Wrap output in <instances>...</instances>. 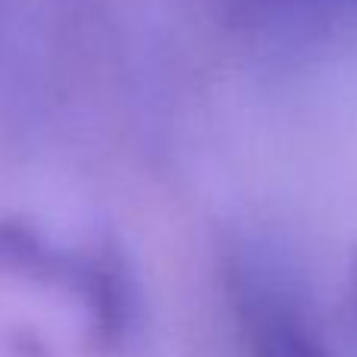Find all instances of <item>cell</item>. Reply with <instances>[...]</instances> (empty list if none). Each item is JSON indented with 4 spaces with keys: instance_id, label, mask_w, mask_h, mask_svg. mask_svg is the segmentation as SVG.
Listing matches in <instances>:
<instances>
[{
    "instance_id": "obj_1",
    "label": "cell",
    "mask_w": 357,
    "mask_h": 357,
    "mask_svg": "<svg viewBox=\"0 0 357 357\" xmlns=\"http://www.w3.org/2000/svg\"><path fill=\"white\" fill-rule=\"evenodd\" d=\"M0 270L73 291L100 345H119L129 333L132 279L113 251H66L22 222H0Z\"/></svg>"
},
{
    "instance_id": "obj_2",
    "label": "cell",
    "mask_w": 357,
    "mask_h": 357,
    "mask_svg": "<svg viewBox=\"0 0 357 357\" xmlns=\"http://www.w3.org/2000/svg\"><path fill=\"white\" fill-rule=\"evenodd\" d=\"M232 289L248 357H333L298 310L260 276L241 270Z\"/></svg>"
},
{
    "instance_id": "obj_3",
    "label": "cell",
    "mask_w": 357,
    "mask_h": 357,
    "mask_svg": "<svg viewBox=\"0 0 357 357\" xmlns=\"http://www.w3.org/2000/svg\"><path fill=\"white\" fill-rule=\"evenodd\" d=\"M354 301H357V264H354Z\"/></svg>"
}]
</instances>
